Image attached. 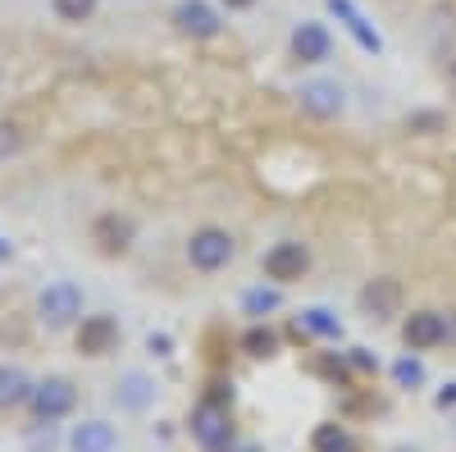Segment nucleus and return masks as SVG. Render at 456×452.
I'll use <instances>...</instances> for the list:
<instances>
[{
  "label": "nucleus",
  "mask_w": 456,
  "mask_h": 452,
  "mask_svg": "<svg viewBox=\"0 0 456 452\" xmlns=\"http://www.w3.org/2000/svg\"><path fill=\"white\" fill-rule=\"evenodd\" d=\"M301 110L315 119H333L342 110V87L338 83H306L301 87Z\"/></svg>",
  "instance_id": "obj_13"
},
{
  "label": "nucleus",
  "mask_w": 456,
  "mask_h": 452,
  "mask_svg": "<svg viewBox=\"0 0 456 452\" xmlns=\"http://www.w3.org/2000/svg\"><path fill=\"white\" fill-rule=\"evenodd\" d=\"M32 398V380L19 370V366H0V411H10L19 402Z\"/></svg>",
  "instance_id": "obj_15"
},
{
  "label": "nucleus",
  "mask_w": 456,
  "mask_h": 452,
  "mask_svg": "<svg viewBox=\"0 0 456 452\" xmlns=\"http://www.w3.org/2000/svg\"><path fill=\"white\" fill-rule=\"evenodd\" d=\"M114 443H119V434H114L105 421H87V425L73 430V439H69L73 452H114Z\"/></svg>",
  "instance_id": "obj_14"
},
{
  "label": "nucleus",
  "mask_w": 456,
  "mask_h": 452,
  "mask_svg": "<svg viewBox=\"0 0 456 452\" xmlns=\"http://www.w3.org/2000/svg\"><path fill=\"white\" fill-rule=\"evenodd\" d=\"M192 434L206 443V448H224L228 443V411L219 402H201L197 416H192Z\"/></svg>",
  "instance_id": "obj_12"
},
{
  "label": "nucleus",
  "mask_w": 456,
  "mask_h": 452,
  "mask_svg": "<svg viewBox=\"0 0 456 452\" xmlns=\"http://www.w3.org/2000/svg\"><path fill=\"white\" fill-rule=\"evenodd\" d=\"M174 23H178L183 37H197V42H210V37H219V28H224V19H219V10L210 5V0H178Z\"/></svg>",
  "instance_id": "obj_3"
},
{
  "label": "nucleus",
  "mask_w": 456,
  "mask_h": 452,
  "mask_svg": "<svg viewBox=\"0 0 456 452\" xmlns=\"http://www.w3.org/2000/svg\"><path fill=\"white\" fill-rule=\"evenodd\" d=\"M224 5H228V10H251L256 0H224Z\"/></svg>",
  "instance_id": "obj_24"
},
{
  "label": "nucleus",
  "mask_w": 456,
  "mask_h": 452,
  "mask_svg": "<svg viewBox=\"0 0 456 452\" xmlns=\"http://www.w3.org/2000/svg\"><path fill=\"white\" fill-rule=\"evenodd\" d=\"M10 251H14V247L5 242V234H0V260H10Z\"/></svg>",
  "instance_id": "obj_25"
},
{
  "label": "nucleus",
  "mask_w": 456,
  "mask_h": 452,
  "mask_svg": "<svg viewBox=\"0 0 456 452\" xmlns=\"http://www.w3.org/2000/svg\"><path fill=\"white\" fill-rule=\"evenodd\" d=\"M279 307V292H247V311H274Z\"/></svg>",
  "instance_id": "obj_21"
},
{
  "label": "nucleus",
  "mask_w": 456,
  "mask_h": 452,
  "mask_svg": "<svg viewBox=\"0 0 456 452\" xmlns=\"http://www.w3.org/2000/svg\"><path fill=\"white\" fill-rule=\"evenodd\" d=\"M114 343H119V325H114L110 316H87L78 325V352L105 357V352H114Z\"/></svg>",
  "instance_id": "obj_9"
},
{
  "label": "nucleus",
  "mask_w": 456,
  "mask_h": 452,
  "mask_svg": "<svg viewBox=\"0 0 456 452\" xmlns=\"http://www.w3.org/2000/svg\"><path fill=\"white\" fill-rule=\"evenodd\" d=\"M311 448H315V452H356V439L342 430V425H320V430L311 434Z\"/></svg>",
  "instance_id": "obj_16"
},
{
  "label": "nucleus",
  "mask_w": 456,
  "mask_h": 452,
  "mask_svg": "<svg viewBox=\"0 0 456 452\" xmlns=\"http://www.w3.org/2000/svg\"><path fill=\"white\" fill-rule=\"evenodd\" d=\"M329 10H333V19H338L342 28L352 32V42H356L361 51H370V55H379V51H384V37L374 32V23L361 14V5H356V0H329Z\"/></svg>",
  "instance_id": "obj_7"
},
{
  "label": "nucleus",
  "mask_w": 456,
  "mask_h": 452,
  "mask_svg": "<svg viewBox=\"0 0 456 452\" xmlns=\"http://www.w3.org/2000/svg\"><path fill=\"white\" fill-rule=\"evenodd\" d=\"M73 384L69 380H46V384H32V398H28V407H32V416L37 421H60V416H69L73 411Z\"/></svg>",
  "instance_id": "obj_5"
},
{
  "label": "nucleus",
  "mask_w": 456,
  "mask_h": 452,
  "mask_svg": "<svg viewBox=\"0 0 456 452\" xmlns=\"http://www.w3.org/2000/svg\"><path fill=\"white\" fill-rule=\"evenodd\" d=\"M233 238H228L224 229H197L192 234V242H187V260L201 270V275H215V270H224L228 260H233Z\"/></svg>",
  "instance_id": "obj_1"
},
{
  "label": "nucleus",
  "mask_w": 456,
  "mask_h": 452,
  "mask_svg": "<svg viewBox=\"0 0 456 452\" xmlns=\"http://www.w3.org/2000/svg\"><path fill=\"white\" fill-rule=\"evenodd\" d=\"M242 348H247L251 357H270V352H274V333H270V329H251V333L242 338Z\"/></svg>",
  "instance_id": "obj_18"
},
{
  "label": "nucleus",
  "mask_w": 456,
  "mask_h": 452,
  "mask_svg": "<svg viewBox=\"0 0 456 452\" xmlns=\"http://www.w3.org/2000/svg\"><path fill=\"white\" fill-rule=\"evenodd\" d=\"M438 407H456V384H447V389L438 393Z\"/></svg>",
  "instance_id": "obj_23"
},
{
  "label": "nucleus",
  "mask_w": 456,
  "mask_h": 452,
  "mask_svg": "<svg viewBox=\"0 0 456 452\" xmlns=\"http://www.w3.org/2000/svg\"><path fill=\"white\" fill-rule=\"evenodd\" d=\"M92 242H96L105 256H124L128 242H133V219H124V215H101V219L92 224Z\"/></svg>",
  "instance_id": "obj_10"
},
{
  "label": "nucleus",
  "mask_w": 456,
  "mask_h": 452,
  "mask_svg": "<svg viewBox=\"0 0 456 452\" xmlns=\"http://www.w3.org/2000/svg\"><path fill=\"white\" fill-rule=\"evenodd\" d=\"M19 146H23V133L10 128V124H0V156H14Z\"/></svg>",
  "instance_id": "obj_22"
},
{
  "label": "nucleus",
  "mask_w": 456,
  "mask_h": 452,
  "mask_svg": "<svg viewBox=\"0 0 456 452\" xmlns=\"http://www.w3.org/2000/svg\"><path fill=\"white\" fill-rule=\"evenodd\" d=\"M329 28L324 23H297L292 28V55L301 60V64H320V60H329Z\"/></svg>",
  "instance_id": "obj_11"
},
{
  "label": "nucleus",
  "mask_w": 456,
  "mask_h": 452,
  "mask_svg": "<svg viewBox=\"0 0 456 452\" xmlns=\"http://www.w3.org/2000/svg\"><path fill=\"white\" fill-rule=\"evenodd\" d=\"M301 325H306V329H315V333H338V320L329 316V311H306V316H301Z\"/></svg>",
  "instance_id": "obj_19"
},
{
  "label": "nucleus",
  "mask_w": 456,
  "mask_h": 452,
  "mask_svg": "<svg viewBox=\"0 0 456 452\" xmlns=\"http://www.w3.org/2000/svg\"><path fill=\"white\" fill-rule=\"evenodd\" d=\"M361 307L374 316V320H388L402 311V284L397 279H370L361 288Z\"/></svg>",
  "instance_id": "obj_8"
},
{
  "label": "nucleus",
  "mask_w": 456,
  "mask_h": 452,
  "mask_svg": "<svg viewBox=\"0 0 456 452\" xmlns=\"http://www.w3.org/2000/svg\"><path fill=\"white\" fill-rule=\"evenodd\" d=\"M306 270H311V251L301 242H274L265 251V279L274 284H297Z\"/></svg>",
  "instance_id": "obj_4"
},
{
  "label": "nucleus",
  "mask_w": 456,
  "mask_h": 452,
  "mask_svg": "<svg viewBox=\"0 0 456 452\" xmlns=\"http://www.w3.org/2000/svg\"><path fill=\"white\" fill-rule=\"evenodd\" d=\"M51 5H55V14L69 19V23H83V19L96 14V0H51Z\"/></svg>",
  "instance_id": "obj_17"
},
{
  "label": "nucleus",
  "mask_w": 456,
  "mask_h": 452,
  "mask_svg": "<svg viewBox=\"0 0 456 452\" xmlns=\"http://www.w3.org/2000/svg\"><path fill=\"white\" fill-rule=\"evenodd\" d=\"M37 311H42V320L51 329H64V325H73L83 316V292L73 288L69 279H60V284H51L42 297H37Z\"/></svg>",
  "instance_id": "obj_2"
},
{
  "label": "nucleus",
  "mask_w": 456,
  "mask_h": 452,
  "mask_svg": "<svg viewBox=\"0 0 456 452\" xmlns=\"http://www.w3.org/2000/svg\"><path fill=\"white\" fill-rule=\"evenodd\" d=\"M443 338H447V320L438 311H411L402 320V343L411 352H429V348L443 343Z\"/></svg>",
  "instance_id": "obj_6"
},
{
  "label": "nucleus",
  "mask_w": 456,
  "mask_h": 452,
  "mask_svg": "<svg viewBox=\"0 0 456 452\" xmlns=\"http://www.w3.org/2000/svg\"><path fill=\"white\" fill-rule=\"evenodd\" d=\"M393 374H397V384L411 389V384H420V380H425V366H420V361H397Z\"/></svg>",
  "instance_id": "obj_20"
}]
</instances>
